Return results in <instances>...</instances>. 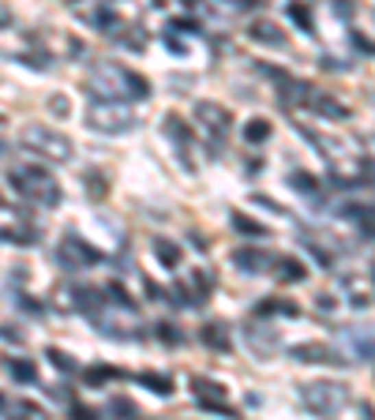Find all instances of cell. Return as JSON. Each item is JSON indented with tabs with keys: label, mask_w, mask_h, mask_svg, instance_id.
Here are the masks:
<instances>
[{
	"label": "cell",
	"mask_w": 375,
	"mask_h": 420,
	"mask_svg": "<svg viewBox=\"0 0 375 420\" xmlns=\"http://www.w3.org/2000/svg\"><path fill=\"white\" fill-rule=\"evenodd\" d=\"M158 334H162V338H165V342H177V330H173V327H169V323H162V330H158Z\"/></svg>",
	"instance_id": "cell-23"
},
{
	"label": "cell",
	"mask_w": 375,
	"mask_h": 420,
	"mask_svg": "<svg viewBox=\"0 0 375 420\" xmlns=\"http://www.w3.org/2000/svg\"><path fill=\"white\" fill-rule=\"evenodd\" d=\"M341 386H330V383H308V391H304V402H308V409H315V413H330L334 406H341Z\"/></svg>",
	"instance_id": "cell-3"
},
{
	"label": "cell",
	"mask_w": 375,
	"mask_h": 420,
	"mask_svg": "<svg viewBox=\"0 0 375 420\" xmlns=\"http://www.w3.org/2000/svg\"><path fill=\"white\" fill-rule=\"evenodd\" d=\"M252 38H255V42H267V45H278V49L285 45V34L274 27V23H255V27H252Z\"/></svg>",
	"instance_id": "cell-6"
},
{
	"label": "cell",
	"mask_w": 375,
	"mask_h": 420,
	"mask_svg": "<svg viewBox=\"0 0 375 420\" xmlns=\"http://www.w3.org/2000/svg\"><path fill=\"white\" fill-rule=\"evenodd\" d=\"M143 383H150L158 394H169V391H173V383H169L165 375H143Z\"/></svg>",
	"instance_id": "cell-20"
},
{
	"label": "cell",
	"mask_w": 375,
	"mask_h": 420,
	"mask_svg": "<svg viewBox=\"0 0 375 420\" xmlns=\"http://www.w3.org/2000/svg\"><path fill=\"white\" fill-rule=\"evenodd\" d=\"M49 360L57 364V368H64V371H75V360H71L68 353H60V349H49Z\"/></svg>",
	"instance_id": "cell-19"
},
{
	"label": "cell",
	"mask_w": 375,
	"mask_h": 420,
	"mask_svg": "<svg viewBox=\"0 0 375 420\" xmlns=\"http://www.w3.org/2000/svg\"><path fill=\"white\" fill-rule=\"evenodd\" d=\"M195 394H199V402H203V406L218 409V413H233V409H229V402H226V391H221L218 383H206V379H195Z\"/></svg>",
	"instance_id": "cell-5"
},
{
	"label": "cell",
	"mask_w": 375,
	"mask_h": 420,
	"mask_svg": "<svg viewBox=\"0 0 375 420\" xmlns=\"http://www.w3.org/2000/svg\"><path fill=\"white\" fill-rule=\"evenodd\" d=\"M297 360H338L326 345H297Z\"/></svg>",
	"instance_id": "cell-8"
},
{
	"label": "cell",
	"mask_w": 375,
	"mask_h": 420,
	"mask_svg": "<svg viewBox=\"0 0 375 420\" xmlns=\"http://www.w3.org/2000/svg\"><path fill=\"white\" fill-rule=\"evenodd\" d=\"M282 271H278V282H304V263H297V259H282Z\"/></svg>",
	"instance_id": "cell-9"
},
{
	"label": "cell",
	"mask_w": 375,
	"mask_h": 420,
	"mask_svg": "<svg viewBox=\"0 0 375 420\" xmlns=\"http://www.w3.org/2000/svg\"><path fill=\"white\" fill-rule=\"evenodd\" d=\"M203 342L214 345V349H229V334L221 330V323H210V327L203 330Z\"/></svg>",
	"instance_id": "cell-11"
},
{
	"label": "cell",
	"mask_w": 375,
	"mask_h": 420,
	"mask_svg": "<svg viewBox=\"0 0 375 420\" xmlns=\"http://www.w3.org/2000/svg\"><path fill=\"white\" fill-rule=\"evenodd\" d=\"M0 409H4V398H0Z\"/></svg>",
	"instance_id": "cell-24"
},
{
	"label": "cell",
	"mask_w": 375,
	"mask_h": 420,
	"mask_svg": "<svg viewBox=\"0 0 375 420\" xmlns=\"http://www.w3.org/2000/svg\"><path fill=\"white\" fill-rule=\"evenodd\" d=\"M237 267H244V271H263V267H267V256H263V251H237Z\"/></svg>",
	"instance_id": "cell-10"
},
{
	"label": "cell",
	"mask_w": 375,
	"mask_h": 420,
	"mask_svg": "<svg viewBox=\"0 0 375 420\" xmlns=\"http://www.w3.org/2000/svg\"><path fill=\"white\" fill-rule=\"evenodd\" d=\"M86 192L106 195V180H101V173H86Z\"/></svg>",
	"instance_id": "cell-21"
},
{
	"label": "cell",
	"mask_w": 375,
	"mask_h": 420,
	"mask_svg": "<svg viewBox=\"0 0 375 420\" xmlns=\"http://www.w3.org/2000/svg\"><path fill=\"white\" fill-rule=\"evenodd\" d=\"M270 312H297V308H293V304H282V300H263V304H259V315H270Z\"/></svg>",
	"instance_id": "cell-18"
},
{
	"label": "cell",
	"mask_w": 375,
	"mask_h": 420,
	"mask_svg": "<svg viewBox=\"0 0 375 420\" xmlns=\"http://www.w3.org/2000/svg\"><path fill=\"white\" fill-rule=\"evenodd\" d=\"M8 368H12V375L19 379V383H34V379H38V368L30 360H12Z\"/></svg>",
	"instance_id": "cell-14"
},
{
	"label": "cell",
	"mask_w": 375,
	"mask_h": 420,
	"mask_svg": "<svg viewBox=\"0 0 375 420\" xmlns=\"http://www.w3.org/2000/svg\"><path fill=\"white\" fill-rule=\"evenodd\" d=\"M233 225L241 229V233H252V236H263V225L259 221H252V218H244V214H237L233 218Z\"/></svg>",
	"instance_id": "cell-15"
},
{
	"label": "cell",
	"mask_w": 375,
	"mask_h": 420,
	"mask_svg": "<svg viewBox=\"0 0 375 420\" xmlns=\"http://www.w3.org/2000/svg\"><path fill=\"white\" fill-rule=\"evenodd\" d=\"M289 15H293V19H297L304 30H315V27H312V12H308V8H300V4H289Z\"/></svg>",
	"instance_id": "cell-17"
},
{
	"label": "cell",
	"mask_w": 375,
	"mask_h": 420,
	"mask_svg": "<svg viewBox=\"0 0 375 420\" xmlns=\"http://www.w3.org/2000/svg\"><path fill=\"white\" fill-rule=\"evenodd\" d=\"M199 116H203L206 124H214V128H218V132H226V128H229V116L221 113L218 106H199Z\"/></svg>",
	"instance_id": "cell-12"
},
{
	"label": "cell",
	"mask_w": 375,
	"mask_h": 420,
	"mask_svg": "<svg viewBox=\"0 0 375 420\" xmlns=\"http://www.w3.org/2000/svg\"><path fill=\"white\" fill-rule=\"evenodd\" d=\"M154 251L162 256L165 267H177V263H180V248H177L173 240H165V236H158V240H154Z\"/></svg>",
	"instance_id": "cell-7"
},
{
	"label": "cell",
	"mask_w": 375,
	"mask_h": 420,
	"mask_svg": "<svg viewBox=\"0 0 375 420\" xmlns=\"http://www.w3.org/2000/svg\"><path fill=\"white\" fill-rule=\"evenodd\" d=\"M23 139H27L34 150L49 154V158H68V143H64L60 136H53V132H45V128H27V136H23Z\"/></svg>",
	"instance_id": "cell-4"
},
{
	"label": "cell",
	"mask_w": 375,
	"mask_h": 420,
	"mask_svg": "<svg viewBox=\"0 0 375 420\" xmlns=\"http://www.w3.org/2000/svg\"><path fill=\"white\" fill-rule=\"evenodd\" d=\"M12 184L19 188L23 195H30V199L38 203H57V184H53V177L45 169H38V165H30V169H15L12 173Z\"/></svg>",
	"instance_id": "cell-1"
},
{
	"label": "cell",
	"mask_w": 375,
	"mask_h": 420,
	"mask_svg": "<svg viewBox=\"0 0 375 420\" xmlns=\"http://www.w3.org/2000/svg\"><path fill=\"white\" fill-rule=\"evenodd\" d=\"M293 184H297L300 192H315V180L308 177V173H297V180H293Z\"/></svg>",
	"instance_id": "cell-22"
},
{
	"label": "cell",
	"mask_w": 375,
	"mask_h": 420,
	"mask_svg": "<svg viewBox=\"0 0 375 420\" xmlns=\"http://www.w3.org/2000/svg\"><path fill=\"white\" fill-rule=\"evenodd\" d=\"M267 136H270V121H263V116L244 124V139H248V143H263Z\"/></svg>",
	"instance_id": "cell-13"
},
{
	"label": "cell",
	"mask_w": 375,
	"mask_h": 420,
	"mask_svg": "<svg viewBox=\"0 0 375 420\" xmlns=\"http://www.w3.org/2000/svg\"><path fill=\"white\" fill-rule=\"evenodd\" d=\"M315 106L323 109V113H330L334 121H346V109H341L338 101H330V98H315Z\"/></svg>",
	"instance_id": "cell-16"
},
{
	"label": "cell",
	"mask_w": 375,
	"mask_h": 420,
	"mask_svg": "<svg viewBox=\"0 0 375 420\" xmlns=\"http://www.w3.org/2000/svg\"><path fill=\"white\" fill-rule=\"evenodd\" d=\"M57 259H60V267H64V271H79V267L98 263L101 256L90 248V244H83V240H79V236H64V244H60Z\"/></svg>",
	"instance_id": "cell-2"
}]
</instances>
